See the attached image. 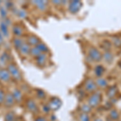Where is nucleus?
<instances>
[{
    "label": "nucleus",
    "instance_id": "35",
    "mask_svg": "<svg viewBox=\"0 0 121 121\" xmlns=\"http://www.w3.org/2000/svg\"><path fill=\"white\" fill-rule=\"evenodd\" d=\"M42 109H43V112H44V113H49L50 112V109H49V107H48V105H44V106H43Z\"/></svg>",
    "mask_w": 121,
    "mask_h": 121
},
{
    "label": "nucleus",
    "instance_id": "2",
    "mask_svg": "<svg viewBox=\"0 0 121 121\" xmlns=\"http://www.w3.org/2000/svg\"><path fill=\"white\" fill-rule=\"evenodd\" d=\"M83 89L86 93H88L91 95V94L95 93V91H97L98 86H97V84L95 82V80H93L92 78H89L86 79L85 82H84Z\"/></svg>",
    "mask_w": 121,
    "mask_h": 121
},
{
    "label": "nucleus",
    "instance_id": "21",
    "mask_svg": "<svg viewBox=\"0 0 121 121\" xmlns=\"http://www.w3.org/2000/svg\"><path fill=\"white\" fill-rule=\"evenodd\" d=\"M47 60V56L45 53L40 54L38 57H36V64L40 66H44L46 63Z\"/></svg>",
    "mask_w": 121,
    "mask_h": 121
},
{
    "label": "nucleus",
    "instance_id": "34",
    "mask_svg": "<svg viewBox=\"0 0 121 121\" xmlns=\"http://www.w3.org/2000/svg\"><path fill=\"white\" fill-rule=\"evenodd\" d=\"M5 95H6V94L4 93V91H3V90L0 89V104L4 103Z\"/></svg>",
    "mask_w": 121,
    "mask_h": 121
},
{
    "label": "nucleus",
    "instance_id": "30",
    "mask_svg": "<svg viewBox=\"0 0 121 121\" xmlns=\"http://www.w3.org/2000/svg\"><path fill=\"white\" fill-rule=\"evenodd\" d=\"M102 47L103 49L105 50V52L110 51L111 48H112V43L108 42L107 40H104V41L102 42Z\"/></svg>",
    "mask_w": 121,
    "mask_h": 121
},
{
    "label": "nucleus",
    "instance_id": "39",
    "mask_svg": "<svg viewBox=\"0 0 121 121\" xmlns=\"http://www.w3.org/2000/svg\"><path fill=\"white\" fill-rule=\"evenodd\" d=\"M53 4H55V5H60V4H62L63 3V2L62 1H52V2Z\"/></svg>",
    "mask_w": 121,
    "mask_h": 121
},
{
    "label": "nucleus",
    "instance_id": "18",
    "mask_svg": "<svg viewBox=\"0 0 121 121\" xmlns=\"http://www.w3.org/2000/svg\"><path fill=\"white\" fill-rule=\"evenodd\" d=\"M19 52H20V53L22 54L23 56H26L28 55V54L30 53V50H31V46L29 45L28 43H24V44H23L22 47H21L20 48H19Z\"/></svg>",
    "mask_w": 121,
    "mask_h": 121
},
{
    "label": "nucleus",
    "instance_id": "37",
    "mask_svg": "<svg viewBox=\"0 0 121 121\" xmlns=\"http://www.w3.org/2000/svg\"><path fill=\"white\" fill-rule=\"evenodd\" d=\"M34 121H46V120H45V118H44V117L39 116V117H37V118L35 119Z\"/></svg>",
    "mask_w": 121,
    "mask_h": 121
},
{
    "label": "nucleus",
    "instance_id": "38",
    "mask_svg": "<svg viewBox=\"0 0 121 121\" xmlns=\"http://www.w3.org/2000/svg\"><path fill=\"white\" fill-rule=\"evenodd\" d=\"M3 42H4V36H3V34L0 32V45H1V44H3Z\"/></svg>",
    "mask_w": 121,
    "mask_h": 121
},
{
    "label": "nucleus",
    "instance_id": "31",
    "mask_svg": "<svg viewBox=\"0 0 121 121\" xmlns=\"http://www.w3.org/2000/svg\"><path fill=\"white\" fill-rule=\"evenodd\" d=\"M0 15H1L2 18L6 19L7 15V9L5 7H0Z\"/></svg>",
    "mask_w": 121,
    "mask_h": 121
},
{
    "label": "nucleus",
    "instance_id": "29",
    "mask_svg": "<svg viewBox=\"0 0 121 121\" xmlns=\"http://www.w3.org/2000/svg\"><path fill=\"white\" fill-rule=\"evenodd\" d=\"M78 121H91L89 114H85V113H81L78 116Z\"/></svg>",
    "mask_w": 121,
    "mask_h": 121
},
{
    "label": "nucleus",
    "instance_id": "26",
    "mask_svg": "<svg viewBox=\"0 0 121 121\" xmlns=\"http://www.w3.org/2000/svg\"><path fill=\"white\" fill-rule=\"evenodd\" d=\"M30 54H31V55H32V56H34V57H36H36H38V56H40V54H42V52H40V50H39L36 46H35V47H32V48H31Z\"/></svg>",
    "mask_w": 121,
    "mask_h": 121
},
{
    "label": "nucleus",
    "instance_id": "14",
    "mask_svg": "<svg viewBox=\"0 0 121 121\" xmlns=\"http://www.w3.org/2000/svg\"><path fill=\"white\" fill-rule=\"evenodd\" d=\"M12 95L15 99V101L16 103H20L23 100V95L19 90L18 89H14L12 91Z\"/></svg>",
    "mask_w": 121,
    "mask_h": 121
},
{
    "label": "nucleus",
    "instance_id": "23",
    "mask_svg": "<svg viewBox=\"0 0 121 121\" xmlns=\"http://www.w3.org/2000/svg\"><path fill=\"white\" fill-rule=\"evenodd\" d=\"M9 55L7 54V52H4L2 53V55L0 56V63L2 65H6L7 62L9 60Z\"/></svg>",
    "mask_w": 121,
    "mask_h": 121
},
{
    "label": "nucleus",
    "instance_id": "15",
    "mask_svg": "<svg viewBox=\"0 0 121 121\" xmlns=\"http://www.w3.org/2000/svg\"><path fill=\"white\" fill-rule=\"evenodd\" d=\"M103 59L107 62V63H112L114 60V55L111 51H107L104 52V53L103 54Z\"/></svg>",
    "mask_w": 121,
    "mask_h": 121
},
{
    "label": "nucleus",
    "instance_id": "20",
    "mask_svg": "<svg viewBox=\"0 0 121 121\" xmlns=\"http://www.w3.org/2000/svg\"><path fill=\"white\" fill-rule=\"evenodd\" d=\"M94 72H95V74L96 75L97 77L100 78V77H102L103 74L104 73L105 69H104V67H103V65H96L95 67V69H94Z\"/></svg>",
    "mask_w": 121,
    "mask_h": 121
},
{
    "label": "nucleus",
    "instance_id": "11",
    "mask_svg": "<svg viewBox=\"0 0 121 121\" xmlns=\"http://www.w3.org/2000/svg\"><path fill=\"white\" fill-rule=\"evenodd\" d=\"M98 88L100 89H107L108 88V81L103 77L98 78L95 81Z\"/></svg>",
    "mask_w": 121,
    "mask_h": 121
},
{
    "label": "nucleus",
    "instance_id": "9",
    "mask_svg": "<svg viewBox=\"0 0 121 121\" xmlns=\"http://www.w3.org/2000/svg\"><path fill=\"white\" fill-rule=\"evenodd\" d=\"M15 99L12 95V93H7L5 95V99H4V105L7 107H11L13 105L15 104Z\"/></svg>",
    "mask_w": 121,
    "mask_h": 121
},
{
    "label": "nucleus",
    "instance_id": "33",
    "mask_svg": "<svg viewBox=\"0 0 121 121\" xmlns=\"http://www.w3.org/2000/svg\"><path fill=\"white\" fill-rule=\"evenodd\" d=\"M36 96L40 99H44V97H45V93H44V91H41V90H38V91H36Z\"/></svg>",
    "mask_w": 121,
    "mask_h": 121
},
{
    "label": "nucleus",
    "instance_id": "1",
    "mask_svg": "<svg viewBox=\"0 0 121 121\" xmlns=\"http://www.w3.org/2000/svg\"><path fill=\"white\" fill-rule=\"evenodd\" d=\"M103 95L99 91H95V93H92L90 95V96L87 99V103L91 107V108H97L100 106L102 102Z\"/></svg>",
    "mask_w": 121,
    "mask_h": 121
},
{
    "label": "nucleus",
    "instance_id": "10",
    "mask_svg": "<svg viewBox=\"0 0 121 121\" xmlns=\"http://www.w3.org/2000/svg\"><path fill=\"white\" fill-rule=\"evenodd\" d=\"M11 79V74L9 71L6 69H0V81L7 82Z\"/></svg>",
    "mask_w": 121,
    "mask_h": 121
},
{
    "label": "nucleus",
    "instance_id": "17",
    "mask_svg": "<svg viewBox=\"0 0 121 121\" xmlns=\"http://www.w3.org/2000/svg\"><path fill=\"white\" fill-rule=\"evenodd\" d=\"M32 3L40 11H44L48 5V2L46 1H33Z\"/></svg>",
    "mask_w": 121,
    "mask_h": 121
},
{
    "label": "nucleus",
    "instance_id": "28",
    "mask_svg": "<svg viewBox=\"0 0 121 121\" xmlns=\"http://www.w3.org/2000/svg\"><path fill=\"white\" fill-rule=\"evenodd\" d=\"M15 116L13 112H7L4 116V121H15Z\"/></svg>",
    "mask_w": 121,
    "mask_h": 121
},
{
    "label": "nucleus",
    "instance_id": "6",
    "mask_svg": "<svg viewBox=\"0 0 121 121\" xmlns=\"http://www.w3.org/2000/svg\"><path fill=\"white\" fill-rule=\"evenodd\" d=\"M61 103H61V101H60V99L54 97V98L50 99L49 102H48V103L47 105H48V107H49L50 111L55 112V111H57L58 109L61 107Z\"/></svg>",
    "mask_w": 121,
    "mask_h": 121
},
{
    "label": "nucleus",
    "instance_id": "7",
    "mask_svg": "<svg viewBox=\"0 0 121 121\" xmlns=\"http://www.w3.org/2000/svg\"><path fill=\"white\" fill-rule=\"evenodd\" d=\"M118 88L116 86H108L107 89L106 95L109 99H114L116 98V95L118 94Z\"/></svg>",
    "mask_w": 121,
    "mask_h": 121
},
{
    "label": "nucleus",
    "instance_id": "19",
    "mask_svg": "<svg viewBox=\"0 0 121 121\" xmlns=\"http://www.w3.org/2000/svg\"><path fill=\"white\" fill-rule=\"evenodd\" d=\"M80 111H81L82 113H85V114H90L92 111V108L90 106L88 103H82L80 105V107H79Z\"/></svg>",
    "mask_w": 121,
    "mask_h": 121
},
{
    "label": "nucleus",
    "instance_id": "5",
    "mask_svg": "<svg viewBox=\"0 0 121 121\" xmlns=\"http://www.w3.org/2000/svg\"><path fill=\"white\" fill-rule=\"evenodd\" d=\"M7 70L9 71L10 74L16 80H20L21 79V73L19 72V69L17 68V66L13 63H11L7 65Z\"/></svg>",
    "mask_w": 121,
    "mask_h": 121
},
{
    "label": "nucleus",
    "instance_id": "40",
    "mask_svg": "<svg viewBox=\"0 0 121 121\" xmlns=\"http://www.w3.org/2000/svg\"><path fill=\"white\" fill-rule=\"evenodd\" d=\"M92 121H103V120L101 118H99V117H97V118H95V120H93Z\"/></svg>",
    "mask_w": 121,
    "mask_h": 121
},
{
    "label": "nucleus",
    "instance_id": "8",
    "mask_svg": "<svg viewBox=\"0 0 121 121\" xmlns=\"http://www.w3.org/2000/svg\"><path fill=\"white\" fill-rule=\"evenodd\" d=\"M26 107L28 108V110L30 112L32 113H36L38 112V107L37 104L36 103L34 100L32 99H28V101L26 102Z\"/></svg>",
    "mask_w": 121,
    "mask_h": 121
},
{
    "label": "nucleus",
    "instance_id": "41",
    "mask_svg": "<svg viewBox=\"0 0 121 121\" xmlns=\"http://www.w3.org/2000/svg\"><path fill=\"white\" fill-rule=\"evenodd\" d=\"M118 121H121V120H120H120H119Z\"/></svg>",
    "mask_w": 121,
    "mask_h": 121
},
{
    "label": "nucleus",
    "instance_id": "32",
    "mask_svg": "<svg viewBox=\"0 0 121 121\" xmlns=\"http://www.w3.org/2000/svg\"><path fill=\"white\" fill-rule=\"evenodd\" d=\"M17 15H18L20 18H23V19L27 17V12L25 11H23V10H18V11H17Z\"/></svg>",
    "mask_w": 121,
    "mask_h": 121
},
{
    "label": "nucleus",
    "instance_id": "13",
    "mask_svg": "<svg viewBox=\"0 0 121 121\" xmlns=\"http://www.w3.org/2000/svg\"><path fill=\"white\" fill-rule=\"evenodd\" d=\"M0 32L3 34V36L7 37L9 36V29H8V25L4 21H2L0 23Z\"/></svg>",
    "mask_w": 121,
    "mask_h": 121
},
{
    "label": "nucleus",
    "instance_id": "22",
    "mask_svg": "<svg viewBox=\"0 0 121 121\" xmlns=\"http://www.w3.org/2000/svg\"><path fill=\"white\" fill-rule=\"evenodd\" d=\"M12 32L15 36H16V37H19L23 35V28L18 25H15L12 28Z\"/></svg>",
    "mask_w": 121,
    "mask_h": 121
},
{
    "label": "nucleus",
    "instance_id": "24",
    "mask_svg": "<svg viewBox=\"0 0 121 121\" xmlns=\"http://www.w3.org/2000/svg\"><path fill=\"white\" fill-rule=\"evenodd\" d=\"M112 43L116 48H121V37L120 36H114L112 40Z\"/></svg>",
    "mask_w": 121,
    "mask_h": 121
},
{
    "label": "nucleus",
    "instance_id": "12",
    "mask_svg": "<svg viewBox=\"0 0 121 121\" xmlns=\"http://www.w3.org/2000/svg\"><path fill=\"white\" fill-rule=\"evenodd\" d=\"M108 116L109 119H111L112 121H118L120 119V113L116 109H111Z\"/></svg>",
    "mask_w": 121,
    "mask_h": 121
},
{
    "label": "nucleus",
    "instance_id": "3",
    "mask_svg": "<svg viewBox=\"0 0 121 121\" xmlns=\"http://www.w3.org/2000/svg\"><path fill=\"white\" fill-rule=\"evenodd\" d=\"M88 57L91 61L99 62L103 59V54L95 47H90L88 48Z\"/></svg>",
    "mask_w": 121,
    "mask_h": 121
},
{
    "label": "nucleus",
    "instance_id": "25",
    "mask_svg": "<svg viewBox=\"0 0 121 121\" xmlns=\"http://www.w3.org/2000/svg\"><path fill=\"white\" fill-rule=\"evenodd\" d=\"M23 44H24V43H23V41L19 37H15L14 38V40H13V44H14V46L16 48H18V49H19V48L22 47Z\"/></svg>",
    "mask_w": 121,
    "mask_h": 121
},
{
    "label": "nucleus",
    "instance_id": "36",
    "mask_svg": "<svg viewBox=\"0 0 121 121\" xmlns=\"http://www.w3.org/2000/svg\"><path fill=\"white\" fill-rule=\"evenodd\" d=\"M5 7L7 9H9V8H11V7H12V3H11V2H5Z\"/></svg>",
    "mask_w": 121,
    "mask_h": 121
},
{
    "label": "nucleus",
    "instance_id": "4",
    "mask_svg": "<svg viewBox=\"0 0 121 121\" xmlns=\"http://www.w3.org/2000/svg\"><path fill=\"white\" fill-rule=\"evenodd\" d=\"M82 7V3L78 0H73V1H70L68 5V10L70 13L72 14H76L81 10Z\"/></svg>",
    "mask_w": 121,
    "mask_h": 121
},
{
    "label": "nucleus",
    "instance_id": "16",
    "mask_svg": "<svg viewBox=\"0 0 121 121\" xmlns=\"http://www.w3.org/2000/svg\"><path fill=\"white\" fill-rule=\"evenodd\" d=\"M40 40H39V38L37 37V36H28V44H29L30 46H36L38 44H40Z\"/></svg>",
    "mask_w": 121,
    "mask_h": 121
},
{
    "label": "nucleus",
    "instance_id": "27",
    "mask_svg": "<svg viewBox=\"0 0 121 121\" xmlns=\"http://www.w3.org/2000/svg\"><path fill=\"white\" fill-rule=\"evenodd\" d=\"M36 47L38 48L39 50H40V52H42V53H44V52H46L48 51V48L47 47V45H46L45 44H44V43L40 42V44H38Z\"/></svg>",
    "mask_w": 121,
    "mask_h": 121
}]
</instances>
